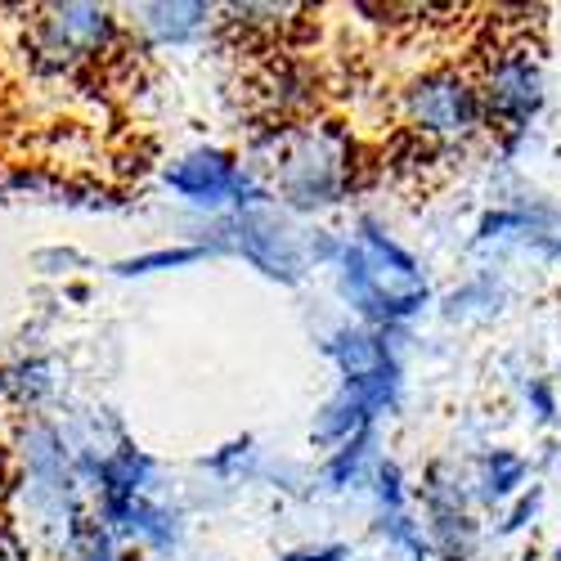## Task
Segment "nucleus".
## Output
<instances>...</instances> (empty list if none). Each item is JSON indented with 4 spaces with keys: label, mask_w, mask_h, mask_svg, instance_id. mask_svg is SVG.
Listing matches in <instances>:
<instances>
[{
    "label": "nucleus",
    "mask_w": 561,
    "mask_h": 561,
    "mask_svg": "<svg viewBox=\"0 0 561 561\" xmlns=\"http://www.w3.org/2000/svg\"><path fill=\"white\" fill-rule=\"evenodd\" d=\"M117 45V19L104 5H50L36 19V55L45 68L68 72Z\"/></svg>",
    "instance_id": "7"
},
{
    "label": "nucleus",
    "mask_w": 561,
    "mask_h": 561,
    "mask_svg": "<svg viewBox=\"0 0 561 561\" xmlns=\"http://www.w3.org/2000/svg\"><path fill=\"white\" fill-rule=\"evenodd\" d=\"M526 400H530V409H535V417H539V423H557V396H552V382H543V378H530V387H526Z\"/></svg>",
    "instance_id": "20"
},
{
    "label": "nucleus",
    "mask_w": 561,
    "mask_h": 561,
    "mask_svg": "<svg viewBox=\"0 0 561 561\" xmlns=\"http://www.w3.org/2000/svg\"><path fill=\"white\" fill-rule=\"evenodd\" d=\"M539 503H543V490H539V485L522 490V494H517V503H512V512L503 517L499 535H517V530H526V526H530V522L539 517Z\"/></svg>",
    "instance_id": "17"
},
{
    "label": "nucleus",
    "mask_w": 561,
    "mask_h": 561,
    "mask_svg": "<svg viewBox=\"0 0 561 561\" xmlns=\"http://www.w3.org/2000/svg\"><path fill=\"white\" fill-rule=\"evenodd\" d=\"M64 548H68L72 561H122L117 557V535L104 522H90V517H77Z\"/></svg>",
    "instance_id": "12"
},
{
    "label": "nucleus",
    "mask_w": 561,
    "mask_h": 561,
    "mask_svg": "<svg viewBox=\"0 0 561 561\" xmlns=\"http://www.w3.org/2000/svg\"><path fill=\"white\" fill-rule=\"evenodd\" d=\"M333 265H337V288L359 314L364 329L396 333L432 306V284L423 265L373 216H359L355 233L342 239V252Z\"/></svg>",
    "instance_id": "2"
},
{
    "label": "nucleus",
    "mask_w": 561,
    "mask_h": 561,
    "mask_svg": "<svg viewBox=\"0 0 561 561\" xmlns=\"http://www.w3.org/2000/svg\"><path fill=\"white\" fill-rule=\"evenodd\" d=\"M0 561H27V557H23V548H19V539L0 535Z\"/></svg>",
    "instance_id": "21"
},
{
    "label": "nucleus",
    "mask_w": 561,
    "mask_h": 561,
    "mask_svg": "<svg viewBox=\"0 0 561 561\" xmlns=\"http://www.w3.org/2000/svg\"><path fill=\"white\" fill-rule=\"evenodd\" d=\"M530 477V462L517 449H490L477 467V499L481 503H507L517 499Z\"/></svg>",
    "instance_id": "10"
},
{
    "label": "nucleus",
    "mask_w": 561,
    "mask_h": 561,
    "mask_svg": "<svg viewBox=\"0 0 561 561\" xmlns=\"http://www.w3.org/2000/svg\"><path fill=\"white\" fill-rule=\"evenodd\" d=\"M167 190L180 194L190 207L198 211H252V207H270V194H265V184L233 158L225 149H194V153H184L175 158L167 171Z\"/></svg>",
    "instance_id": "6"
},
{
    "label": "nucleus",
    "mask_w": 561,
    "mask_h": 561,
    "mask_svg": "<svg viewBox=\"0 0 561 561\" xmlns=\"http://www.w3.org/2000/svg\"><path fill=\"white\" fill-rule=\"evenodd\" d=\"M400 117L413 139H423L436 153L462 149L485 130V108L477 95V77L458 64H436L417 72L400 90Z\"/></svg>",
    "instance_id": "3"
},
{
    "label": "nucleus",
    "mask_w": 561,
    "mask_h": 561,
    "mask_svg": "<svg viewBox=\"0 0 561 561\" xmlns=\"http://www.w3.org/2000/svg\"><path fill=\"white\" fill-rule=\"evenodd\" d=\"M139 32H145L153 45H190L211 27V5L203 0H162V5H139L135 10Z\"/></svg>",
    "instance_id": "9"
},
{
    "label": "nucleus",
    "mask_w": 561,
    "mask_h": 561,
    "mask_svg": "<svg viewBox=\"0 0 561 561\" xmlns=\"http://www.w3.org/2000/svg\"><path fill=\"white\" fill-rule=\"evenodd\" d=\"M211 256L203 243H190V248H158V252H145V256H130L117 265V274H158V270H175V265H194Z\"/></svg>",
    "instance_id": "15"
},
{
    "label": "nucleus",
    "mask_w": 561,
    "mask_h": 561,
    "mask_svg": "<svg viewBox=\"0 0 561 561\" xmlns=\"http://www.w3.org/2000/svg\"><path fill=\"white\" fill-rule=\"evenodd\" d=\"M252 458V436H243V440H229L220 454H211L203 467H211V472H220V477H233V472H243V462Z\"/></svg>",
    "instance_id": "18"
},
{
    "label": "nucleus",
    "mask_w": 561,
    "mask_h": 561,
    "mask_svg": "<svg viewBox=\"0 0 561 561\" xmlns=\"http://www.w3.org/2000/svg\"><path fill=\"white\" fill-rule=\"evenodd\" d=\"M373 445H378V432H364V436L346 440L342 449H333L329 462H323V485H329V490L359 485L373 472V462H378V458H373Z\"/></svg>",
    "instance_id": "11"
},
{
    "label": "nucleus",
    "mask_w": 561,
    "mask_h": 561,
    "mask_svg": "<svg viewBox=\"0 0 561 561\" xmlns=\"http://www.w3.org/2000/svg\"><path fill=\"white\" fill-rule=\"evenodd\" d=\"M243 162L274 207L288 216H314L346 203L359 190V145L337 117H301V122H265Z\"/></svg>",
    "instance_id": "1"
},
{
    "label": "nucleus",
    "mask_w": 561,
    "mask_h": 561,
    "mask_svg": "<svg viewBox=\"0 0 561 561\" xmlns=\"http://www.w3.org/2000/svg\"><path fill=\"white\" fill-rule=\"evenodd\" d=\"M278 561H351V543H310V548H293Z\"/></svg>",
    "instance_id": "19"
},
{
    "label": "nucleus",
    "mask_w": 561,
    "mask_h": 561,
    "mask_svg": "<svg viewBox=\"0 0 561 561\" xmlns=\"http://www.w3.org/2000/svg\"><path fill=\"white\" fill-rule=\"evenodd\" d=\"M477 95L485 108V126L503 130V149L512 153L522 145V135L530 130V122L543 113V100H548L539 45H530V36L499 41L477 72Z\"/></svg>",
    "instance_id": "4"
},
{
    "label": "nucleus",
    "mask_w": 561,
    "mask_h": 561,
    "mask_svg": "<svg viewBox=\"0 0 561 561\" xmlns=\"http://www.w3.org/2000/svg\"><path fill=\"white\" fill-rule=\"evenodd\" d=\"M378 535L387 539V543H396L409 561H436V552H432V539H427V530H423V522H413L409 512H378Z\"/></svg>",
    "instance_id": "13"
},
{
    "label": "nucleus",
    "mask_w": 561,
    "mask_h": 561,
    "mask_svg": "<svg viewBox=\"0 0 561 561\" xmlns=\"http://www.w3.org/2000/svg\"><path fill=\"white\" fill-rule=\"evenodd\" d=\"M207 252H233L243 256L252 270H261L265 278L284 288H297L306 270H310V256H306V239L301 229L293 225V216L284 207H252V211H229L216 220V233Z\"/></svg>",
    "instance_id": "5"
},
{
    "label": "nucleus",
    "mask_w": 561,
    "mask_h": 561,
    "mask_svg": "<svg viewBox=\"0 0 561 561\" xmlns=\"http://www.w3.org/2000/svg\"><path fill=\"white\" fill-rule=\"evenodd\" d=\"M507 233H526V211H522V203L485 211L481 225H477V243H494V239H507Z\"/></svg>",
    "instance_id": "16"
},
{
    "label": "nucleus",
    "mask_w": 561,
    "mask_h": 561,
    "mask_svg": "<svg viewBox=\"0 0 561 561\" xmlns=\"http://www.w3.org/2000/svg\"><path fill=\"white\" fill-rule=\"evenodd\" d=\"M323 355L333 359L342 382H378V378H404L396 333L364 329V323H342L323 337Z\"/></svg>",
    "instance_id": "8"
},
{
    "label": "nucleus",
    "mask_w": 561,
    "mask_h": 561,
    "mask_svg": "<svg viewBox=\"0 0 561 561\" xmlns=\"http://www.w3.org/2000/svg\"><path fill=\"white\" fill-rule=\"evenodd\" d=\"M373 499H378V512L387 517V512H409V485H404V472H400V462L391 458H378L373 462Z\"/></svg>",
    "instance_id": "14"
},
{
    "label": "nucleus",
    "mask_w": 561,
    "mask_h": 561,
    "mask_svg": "<svg viewBox=\"0 0 561 561\" xmlns=\"http://www.w3.org/2000/svg\"><path fill=\"white\" fill-rule=\"evenodd\" d=\"M552 561H561V543H557V548H552Z\"/></svg>",
    "instance_id": "22"
}]
</instances>
